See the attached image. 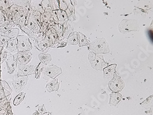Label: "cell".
<instances>
[{
    "mask_svg": "<svg viewBox=\"0 0 153 115\" xmlns=\"http://www.w3.org/2000/svg\"><path fill=\"white\" fill-rule=\"evenodd\" d=\"M27 9L28 10V13L26 22H25L24 26L20 29L23 32L26 33L31 39L34 41L38 36L43 33L39 25L37 23L36 21L33 14V11L30 7Z\"/></svg>",
    "mask_w": 153,
    "mask_h": 115,
    "instance_id": "obj_1",
    "label": "cell"
},
{
    "mask_svg": "<svg viewBox=\"0 0 153 115\" xmlns=\"http://www.w3.org/2000/svg\"><path fill=\"white\" fill-rule=\"evenodd\" d=\"M12 12L14 19V23L15 26H19L22 28L26 22L28 10L27 9L14 4L10 8Z\"/></svg>",
    "mask_w": 153,
    "mask_h": 115,
    "instance_id": "obj_2",
    "label": "cell"
},
{
    "mask_svg": "<svg viewBox=\"0 0 153 115\" xmlns=\"http://www.w3.org/2000/svg\"><path fill=\"white\" fill-rule=\"evenodd\" d=\"M88 48L91 52L97 54H106L110 53L108 44L104 37L97 38L93 42L90 44Z\"/></svg>",
    "mask_w": 153,
    "mask_h": 115,
    "instance_id": "obj_3",
    "label": "cell"
},
{
    "mask_svg": "<svg viewBox=\"0 0 153 115\" xmlns=\"http://www.w3.org/2000/svg\"><path fill=\"white\" fill-rule=\"evenodd\" d=\"M88 59L90 61L93 68L97 70H102L108 66V63L104 61V56L97 55L93 52H90L88 55Z\"/></svg>",
    "mask_w": 153,
    "mask_h": 115,
    "instance_id": "obj_4",
    "label": "cell"
},
{
    "mask_svg": "<svg viewBox=\"0 0 153 115\" xmlns=\"http://www.w3.org/2000/svg\"><path fill=\"white\" fill-rule=\"evenodd\" d=\"M62 73V69L54 65L45 66L42 71L43 79L47 81H50L51 79H55L58 76Z\"/></svg>",
    "mask_w": 153,
    "mask_h": 115,
    "instance_id": "obj_5",
    "label": "cell"
},
{
    "mask_svg": "<svg viewBox=\"0 0 153 115\" xmlns=\"http://www.w3.org/2000/svg\"><path fill=\"white\" fill-rule=\"evenodd\" d=\"M118 30L123 34L139 30L138 21L136 20H123L118 26Z\"/></svg>",
    "mask_w": 153,
    "mask_h": 115,
    "instance_id": "obj_6",
    "label": "cell"
},
{
    "mask_svg": "<svg viewBox=\"0 0 153 115\" xmlns=\"http://www.w3.org/2000/svg\"><path fill=\"white\" fill-rule=\"evenodd\" d=\"M17 50L19 52H27L33 48V45L30 41V38L25 35L19 36L17 37Z\"/></svg>",
    "mask_w": 153,
    "mask_h": 115,
    "instance_id": "obj_7",
    "label": "cell"
},
{
    "mask_svg": "<svg viewBox=\"0 0 153 115\" xmlns=\"http://www.w3.org/2000/svg\"><path fill=\"white\" fill-rule=\"evenodd\" d=\"M108 86L113 93H119L124 88L125 83L120 76L115 75L108 83Z\"/></svg>",
    "mask_w": 153,
    "mask_h": 115,
    "instance_id": "obj_8",
    "label": "cell"
},
{
    "mask_svg": "<svg viewBox=\"0 0 153 115\" xmlns=\"http://www.w3.org/2000/svg\"><path fill=\"white\" fill-rule=\"evenodd\" d=\"M28 79V76H22L18 75H14L13 79H12V85L14 88L16 92L18 93L22 91L26 86Z\"/></svg>",
    "mask_w": 153,
    "mask_h": 115,
    "instance_id": "obj_9",
    "label": "cell"
},
{
    "mask_svg": "<svg viewBox=\"0 0 153 115\" xmlns=\"http://www.w3.org/2000/svg\"><path fill=\"white\" fill-rule=\"evenodd\" d=\"M35 69L36 66L31 65H29V64H27V65L19 64L17 75L22 76L33 75L35 73Z\"/></svg>",
    "mask_w": 153,
    "mask_h": 115,
    "instance_id": "obj_10",
    "label": "cell"
},
{
    "mask_svg": "<svg viewBox=\"0 0 153 115\" xmlns=\"http://www.w3.org/2000/svg\"><path fill=\"white\" fill-rule=\"evenodd\" d=\"M13 55L17 61L22 65H27L32 58V53L30 52H19Z\"/></svg>",
    "mask_w": 153,
    "mask_h": 115,
    "instance_id": "obj_11",
    "label": "cell"
},
{
    "mask_svg": "<svg viewBox=\"0 0 153 115\" xmlns=\"http://www.w3.org/2000/svg\"><path fill=\"white\" fill-rule=\"evenodd\" d=\"M7 68V72L9 74L13 73L17 66V61L12 53H9L8 56L5 60Z\"/></svg>",
    "mask_w": 153,
    "mask_h": 115,
    "instance_id": "obj_12",
    "label": "cell"
},
{
    "mask_svg": "<svg viewBox=\"0 0 153 115\" xmlns=\"http://www.w3.org/2000/svg\"><path fill=\"white\" fill-rule=\"evenodd\" d=\"M3 47L5 49V51L10 53H17V39L16 38V39L8 41L7 42L5 43Z\"/></svg>",
    "mask_w": 153,
    "mask_h": 115,
    "instance_id": "obj_13",
    "label": "cell"
},
{
    "mask_svg": "<svg viewBox=\"0 0 153 115\" xmlns=\"http://www.w3.org/2000/svg\"><path fill=\"white\" fill-rule=\"evenodd\" d=\"M34 47L37 50L41 51V52H42L44 53L47 52L50 48L47 47L44 44V42H43V34L38 36L36 38V39H35L34 40Z\"/></svg>",
    "mask_w": 153,
    "mask_h": 115,
    "instance_id": "obj_14",
    "label": "cell"
},
{
    "mask_svg": "<svg viewBox=\"0 0 153 115\" xmlns=\"http://www.w3.org/2000/svg\"><path fill=\"white\" fill-rule=\"evenodd\" d=\"M60 88V83L58 79H55L50 80L47 84L45 86L46 90L48 93H53L58 91Z\"/></svg>",
    "mask_w": 153,
    "mask_h": 115,
    "instance_id": "obj_15",
    "label": "cell"
},
{
    "mask_svg": "<svg viewBox=\"0 0 153 115\" xmlns=\"http://www.w3.org/2000/svg\"><path fill=\"white\" fill-rule=\"evenodd\" d=\"M117 67V65L113 64L108 67H106L103 69L104 72V79H110L114 77L117 74L116 68Z\"/></svg>",
    "mask_w": 153,
    "mask_h": 115,
    "instance_id": "obj_16",
    "label": "cell"
},
{
    "mask_svg": "<svg viewBox=\"0 0 153 115\" xmlns=\"http://www.w3.org/2000/svg\"><path fill=\"white\" fill-rule=\"evenodd\" d=\"M63 30V39H68L69 36L74 32V24L71 20H68L62 25Z\"/></svg>",
    "mask_w": 153,
    "mask_h": 115,
    "instance_id": "obj_17",
    "label": "cell"
},
{
    "mask_svg": "<svg viewBox=\"0 0 153 115\" xmlns=\"http://www.w3.org/2000/svg\"><path fill=\"white\" fill-rule=\"evenodd\" d=\"M123 96L119 93H113L110 94L109 105L111 107H116L121 100Z\"/></svg>",
    "mask_w": 153,
    "mask_h": 115,
    "instance_id": "obj_18",
    "label": "cell"
},
{
    "mask_svg": "<svg viewBox=\"0 0 153 115\" xmlns=\"http://www.w3.org/2000/svg\"><path fill=\"white\" fill-rule=\"evenodd\" d=\"M68 5V7L65 10L68 18L69 20H71V22L75 21L76 20L75 6L72 4L71 1H69V4Z\"/></svg>",
    "mask_w": 153,
    "mask_h": 115,
    "instance_id": "obj_19",
    "label": "cell"
},
{
    "mask_svg": "<svg viewBox=\"0 0 153 115\" xmlns=\"http://www.w3.org/2000/svg\"><path fill=\"white\" fill-rule=\"evenodd\" d=\"M41 1H37V0H35V1H31L29 7L31 10L34 11L39 12L40 13H41V14H42L44 12V10L42 7Z\"/></svg>",
    "mask_w": 153,
    "mask_h": 115,
    "instance_id": "obj_20",
    "label": "cell"
},
{
    "mask_svg": "<svg viewBox=\"0 0 153 115\" xmlns=\"http://www.w3.org/2000/svg\"><path fill=\"white\" fill-rule=\"evenodd\" d=\"M19 34H20V29L12 28L10 29L4 35V36L7 37L9 40H10V39H16V38H17L19 36Z\"/></svg>",
    "mask_w": 153,
    "mask_h": 115,
    "instance_id": "obj_21",
    "label": "cell"
},
{
    "mask_svg": "<svg viewBox=\"0 0 153 115\" xmlns=\"http://www.w3.org/2000/svg\"><path fill=\"white\" fill-rule=\"evenodd\" d=\"M77 39L80 47L88 46L90 45V41L87 39V37L83 33L80 32H77Z\"/></svg>",
    "mask_w": 153,
    "mask_h": 115,
    "instance_id": "obj_22",
    "label": "cell"
},
{
    "mask_svg": "<svg viewBox=\"0 0 153 115\" xmlns=\"http://www.w3.org/2000/svg\"><path fill=\"white\" fill-rule=\"evenodd\" d=\"M58 24L62 25V26L69 20L65 11H63L61 10H58Z\"/></svg>",
    "mask_w": 153,
    "mask_h": 115,
    "instance_id": "obj_23",
    "label": "cell"
},
{
    "mask_svg": "<svg viewBox=\"0 0 153 115\" xmlns=\"http://www.w3.org/2000/svg\"><path fill=\"white\" fill-rule=\"evenodd\" d=\"M67 43L69 45H76L78 44L77 39V32L72 33L67 39Z\"/></svg>",
    "mask_w": 153,
    "mask_h": 115,
    "instance_id": "obj_24",
    "label": "cell"
},
{
    "mask_svg": "<svg viewBox=\"0 0 153 115\" xmlns=\"http://www.w3.org/2000/svg\"><path fill=\"white\" fill-rule=\"evenodd\" d=\"M39 59L41 63L43 65L46 66L49 62L52 61V56L50 54H46V53H41L38 56Z\"/></svg>",
    "mask_w": 153,
    "mask_h": 115,
    "instance_id": "obj_25",
    "label": "cell"
},
{
    "mask_svg": "<svg viewBox=\"0 0 153 115\" xmlns=\"http://www.w3.org/2000/svg\"><path fill=\"white\" fill-rule=\"evenodd\" d=\"M13 5V2L10 0H0V10L4 12Z\"/></svg>",
    "mask_w": 153,
    "mask_h": 115,
    "instance_id": "obj_26",
    "label": "cell"
},
{
    "mask_svg": "<svg viewBox=\"0 0 153 115\" xmlns=\"http://www.w3.org/2000/svg\"><path fill=\"white\" fill-rule=\"evenodd\" d=\"M53 20L52 17V12H44L41 16V22L42 23H48Z\"/></svg>",
    "mask_w": 153,
    "mask_h": 115,
    "instance_id": "obj_27",
    "label": "cell"
},
{
    "mask_svg": "<svg viewBox=\"0 0 153 115\" xmlns=\"http://www.w3.org/2000/svg\"><path fill=\"white\" fill-rule=\"evenodd\" d=\"M15 27L14 24L12 23H4L0 26V34L3 36L11 28Z\"/></svg>",
    "mask_w": 153,
    "mask_h": 115,
    "instance_id": "obj_28",
    "label": "cell"
},
{
    "mask_svg": "<svg viewBox=\"0 0 153 115\" xmlns=\"http://www.w3.org/2000/svg\"><path fill=\"white\" fill-rule=\"evenodd\" d=\"M152 97H153L152 95L150 96L149 97L146 98L143 102H141V103H140V105L145 108H146V110L151 108L152 107Z\"/></svg>",
    "mask_w": 153,
    "mask_h": 115,
    "instance_id": "obj_29",
    "label": "cell"
},
{
    "mask_svg": "<svg viewBox=\"0 0 153 115\" xmlns=\"http://www.w3.org/2000/svg\"><path fill=\"white\" fill-rule=\"evenodd\" d=\"M52 27L55 29L59 40H63V30L62 26L59 24H55Z\"/></svg>",
    "mask_w": 153,
    "mask_h": 115,
    "instance_id": "obj_30",
    "label": "cell"
},
{
    "mask_svg": "<svg viewBox=\"0 0 153 115\" xmlns=\"http://www.w3.org/2000/svg\"><path fill=\"white\" fill-rule=\"evenodd\" d=\"M45 66L44 65H43L42 63L40 62L39 65H37V66L36 67V69H35V73H34V75H35V78L36 79H40L41 77V75L42 73V71L44 69V68L45 67Z\"/></svg>",
    "mask_w": 153,
    "mask_h": 115,
    "instance_id": "obj_31",
    "label": "cell"
},
{
    "mask_svg": "<svg viewBox=\"0 0 153 115\" xmlns=\"http://www.w3.org/2000/svg\"><path fill=\"white\" fill-rule=\"evenodd\" d=\"M25 95H26V93H20L19 94H18L14 100V102H13L14 105V106L19 105L22 103V102L24 100Z\"/></svg>",
    "mask_w": 153,
    "mask_h": 115,
    "instance_id": "obj_32",
    "label": "cell"
},
{
    "mask_svg": "<svg viewBox=\"0 0 153 115\" xmlns=\"http://www.w3.org/2000/svg\"><path fill=\"white\" fill-rule=\"evenodd\" d=\"M41 6L45 12H52L50 0H42L41 1Z\"/></svg>",
    "mask_w": 153,
    "mask_h": 115,
    "instance_id": "obj_33",
    "label": "cell"
},
{
    "mask_svg": "<svg viewBox=\"0 0 153 115\" xmlns=\"http://www.w3.org/2000/svg\"><path fill=\"white\" fill-rule=\"evenodd\" d=\"M1 83L3 86V89L5 93L6 96H10L11 93H12V90L10 88V86L9 85V84L6 81H4V80H1Z\"/></svg>",
    "mask_w": 153,
    "mask_h": 115,
    "instance_id": "obj_34",
    "label": "cell"
},
{
    "mask_svg": "<svg viewBox=\"0 0 153 115\" xmlns=\"http://www.w3.org/2000/svg\"><path fill=\"white\" fill-rule=\"evenodd\" d=\"M31 1H17V0H16V1H12L14 4L19 6L20 7L26 8V9H28L29 7Z\"/></svg>",
    "mask_w": 153,
    "mask_h": 115,
    "instance_id": "obj_35",
    "label": "cell"
},
{
    "mask_svg": "<svg viewBox=\"0 0 153 115\" xmlns=\"http://www.w3.org/2000/svg\"><path fill=\"white\" fill-rule=\"evenodd\" d=\"M58 1L59 10L65 11L68 9V5L66 1H64V0H58Z\"/></svg>",
    "mask_w": 153,
    "mask_h": 115,
    "instance_id": "obj_36",
    "label": "cell"
},
{
    "mask_svg": "<svg viewBox=\"0 0 153 115\" xmlns=\"http://www.w3.org/2000/svg\"><path fill=\"white\" fill-rule=\"evenodd\" d=\"M6 22V16L4 11L0 10V26L4 24Z\"/></svg>",
    "mask_w": 153,
    "mask_h": 115,
    "instance_id": "obj_37",
    "label": "cell"
},
{
    "mask_svg": "<svg viewBox=\"0 0 153 115\" xmlns=\"http://www.w3.org/2000/svg\"><path fill=\"white\" fill-rule=\"evenodd\" d=\"M52 17L55 24H58V10H53L52 12Z\"/></svg>",
    "mask_w": 153,
    "mask_h": 115,
    "instance_id": "obj_38",
    "label": "cell"
},
{
    "mask_svg": "<svg viewBox=\"0 0 153 115\" xmlns=\"http://www.w3.org/2000/svg\"><path fill=\"white\" fill-rule=\"evenodd\" d=\"M37 111L39 112V113L41 114H44V113L47 112V110H46V108H45V107L44 105H42L41 106L38 107V110Z\"/></svg>",
    "mask_w": 153,
    "mask_h": 115,
    "instance_id": "obj_39",
    "label": "cell"
},
{
    "mask_svg": "<svg viewBox=\"0 0 153 115\" xmlns=\"http://www.w3.org/2000/svg\"><path fill=\"white\" fill-rule=\"evenodd\" d=\"M6 97L7 96H6L5 93L3 91V89H0V102L4 100L6 98Z\"/></svg>",
    "mask_w": 153,
    "mask_h": 115,
    "instance_id": "obj_40",
    "label": "cell"
},
{
    "mask_svg": "<svg viewBox=\"0 0 153 115\" xmlns=\"http://www.w3.org/2000/svg\"><path fill=\"white\" fill-rule=\"evenodd\" d=\"M41 114L39 113V112L37 110H36V111H35L34 113H33V115H40Z\"/></svg>",
    "mask_w": 153,
    "mask_h": 115,
    "instance_id": "obj_41",
    "label": "cell"
},
{
    "mask_svg": "<svg viewBox=\"0 0 153 115\" xmlns=\"http://www.w3.org/2000/svg\"><path fill=\"white\" fill-rule=\"evenodd\" d=\"M3 50H4V47L0 46V55H1L3 52Z\"/></svg>",
    "mask_w": 153,
    "mask_h": 115,
    "instance_id": "obj_42",
    "label": "cell"
},
{
    "mask_svg": "<svg viewBox=\"0 0 153 115\" xmlns=\"http://www.w3.org/2000/svg\"><path fill=\"white\" fill-rule=\"evenodd\" d=\"M50 114H51V113L46 112V113H44V114H40V115H50Z\"/></svg>",
    "mask_w": 153,
    "mask_h": 115,
    "instance_id": "obj_43",
    "label": "cell"
}]
</instances>
